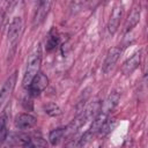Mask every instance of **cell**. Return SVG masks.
Returning a JSON list of instances; mask_svg holds the SVG:
<instances>
[{"instance_id":"obj_1","label":"cell","mask_w":148,"mask_h":148,"mask_svg":"<svg viewBox=\"0 0 148 148\" xmlns=\"http://www.w3.org/2000/svg\"><path fill=\"white\" fill-rule=\"evenodd\" d=\"M40 62H42V49H40V45H37L28 58L25 72L22 80L23 87H29L34 77L39 73Z\"/></svg>"},{"instance_id":"obj_2","label":"cell","mask_w":148,"mask_h":148,"mask_svg":"<svg viewBox=\"0 0 148 148\" xmlns=\"http://www.w3.org/2000/svg\"><path fill=\"white\" fill-rule=\"evenodd\" d=\"M23 32V22L20 16H15L12 22L9 23L8 32H7V40L9 46V54L13 56L15 52V49L17 46V43L20 42V38Z\"/></svg>"},{"instance_id":"obj_7","label":"cell","mask_w":148,"mask_h":148,"mask_svg":"<svg viewBox=\"0 0 148 148\" xmlns=\"http://www.w3.org/2000/svg\"><path fill=\"white\" fill-rule=\"evenodd\" d=\"M120 53H121V50L119 47H112L108 51L106 57H105L104 62H103V72L104 73H109L113 68L114 64L119 59Z\"/></svg>"},{"instance_id":"obj_9","label":"cell","mask_w":148,"mask_h":148,"mask_svg":"<svg viewBox=\"0 0 148 148\" xmlns=\"http://www.w3.org/2000/svg\"><path fill=\"white\" fill-rule=\"evenodd\" d=\"M119 99H120V95H119V92H118V91H112V92L106 97V99L104 101V103L101 105V110H99V112H102V113L109 116V113L117 106Z\"/></svg>"},{"instance_id":"obj_11","label":"cell","mask_w":148,"mask_h":148,"mask_svg":"<svg viewBox=\"0 0 148 148\" xmlns=\"http://www.w3.org/2000/svg\"><path fill=\"white\" fill-rule=\"evenodd\" d=\"M140 51L135 52L133 56H131L124 64H123V73L124 74H132L140 65Z\"/></svg>"},{"instance_id":"obj_12","label":"cell","mask_w":148,"mask_h":148,"mask_svg":"<svg viewBox=\"0 0 148 148\" xmlns=\"http://www.w3.org/2000/svg\"><path fill=\"white\" fill-rule=\"evenodd\" d=\"M59 42H60L59 34H58L57 30L53 28V29L49 32V36H47V39H46V50H47V51L54 50V49L59 45Z\"/></svg>"},{"instance_id":"obj_8","label":"cell","mask_w":148,"mask_h":148,"mask_svg":"<svg viewBox=\"0 0 148 148\" xmlns=\"http://www.w3.org/2000/svg\"><path fill=\"white\" fill-rule=\"evenodd\" d=\"M52 6V2L51 1H40L38 3V7H37V10H36V14H35V17H34V25H39L40 23L44 22V20L46 18L49 12H50V8Z\"/></svg>"},{"instance_id":"obj_17","label":"cell","mask_w":148,"mask_h":148,"mask_svg":"<svg viewBox=\"0 0 148 148\" xmlns=\"http://www.w3.org/2000/svg\"><path fill=\"white\" fill-rule=\"evenodd\" d=\"M6 128V116L0 117V133Z\"/></svg>"},{"instance_id":"obj_15","label":"cell","mask_w":148,"mask_h":148,"mask_svg":"<svg viewBox=\"0 0 148 148\" xmlns=\"http://www.w3.org/2000/svg\"><path fill=\"white\" fill-rule=\"evenodd\" d=\"M43 109H44L45 113L51 116V117H58L61 114V109L56 103H47L43 106Z\"/></svg>"},{"instance_id":"obj_13","label":"cell","mask_w":148,"mask_h":148,"mask_svg":"<svg viewBox=\"0 0 148 148\" xmlns=\"http://www.w3.org/2000/svg\"><path fill=\"white\" fill-rule=\"evenodd\" d=\"M64 136H65V128H61V127L54 128V130L51 131L50 134H49L50 143H51L52 146H57V145L62 140Z\"/></svg>"},{"instance_id":"obj_16","label":"cell","mask_w":148,"mask_h":148,"mask_svg":"<svg viewBox=\"0 0 148 148\" xmlns=\"http://www.w3.org/2000/svg\"><path fill=\"white\" fill-rule=\"evenodd\" d=\"M116 126V120L114 119H106V121L103 124V126L99 128V131H98V135L99 136H105V135H108L112 130H113V127Z\"/></svg>"},{"instance_id":"obj_6","label":"cell","mask_w":148,"mask_h":148,"mask_svg":"<svg viewBox=\"0 0 148 148\" xmlns=\"http://www.w3.org/2000/svg\"><path fill=\"white\" fill-rule=\"evenodd\" d=\"M36 123H37L36 117H34L30 113H20L15 117V120H14V125L18 130L32 128L36 125Z\"/></svg>"},{"instance_id":"obj_3","label":"cell","mask_w":148,"mask_h":148,"mask_svg":"<svg viewBox=\"0 0 148 148\" xmlns=\"http://www.w3.org/2000/svg\"><path fill=\"white\" fill-rule=\"evenodd\" d=\"M49 86V79L45 74L38 73L29 86V92L31 96H38Z\"/></svg>"},{"instance_id":"obj_10","label":"cell","mask_w":148,"mask_h":148,"mask_svg":"<svg viewBox=\"0 0 148 148\" xmlns=\"http://www.w3.org/2000/svg\"><path fill=\"white\" fill-rule=\"evenodd\" d=\"M140 14H141V8L140 5H134L133 8L131 9V13L127 16L126 23H125V31L128 32L131 31L140 21Z\"/></svg>"},{"instance_id":"obj_5","label":"cell","mask_w":148,"mask_h":148,"mask_svg":"<svg viewBox=\"0 0 148 148\" xmlns=\"http://www.w3.org/2000/svg\"><path fill=\"white\" fill-rule=\"evenodd\" d=\"M121 17H123V6L120 3H117L112 9V13L110 15V20L108 23V30L111 35H113L117 31Z\"/></svg>"},{"instance_id":"obj_14","label":"cell","mask_w":148,"mask_h":148,"mask_svg":"<svg viewBox=\"0 0 148 148\" xmlns=\"http://www.w3.org/2000/svg\"><path fill=\"white\" fill-rule=\"evenodd\" d=\"M24 148H47L46 141L38 136V138H30V140L23 146Z\"/></svg>"},{"instance_id":"obj_4","label":"cell","mask_w":148,"mask_h":148,"mask_svg":"<svg viewBox=\"0 0 148 148\" xmlns=\"http://www.w3.org/2000/svg\"><path fill=\"white\" fill-rule=\"evenodd\" d=\"M15 83H16V73H13L6 81L5 83L2 84L1 89H0V108L6 103V101L9 98L10 94L13 92L14 90V87H15Z\"/></svg>"}]
</instances>
